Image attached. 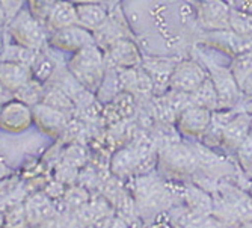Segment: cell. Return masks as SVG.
<instances>
[{"mask_svg":"<svg viewBox=\"0 0 252 228\" xmlns=\"http://www.w3.org/2000/svg\"><path fill=\"white\" fill-rule=\"evenodd\" d=\"M66 68L89 94H97L107 73L104 53L97 44L73 53L66 62Z\"/></svg>","mask_w":252,"mask_h":228,"instance_id":"6da1fadb","label":"cell"},{"mask_svg":"<svg viewBox=\"0 0 252 228\" xmlns=\"http://www.w3.org/2000/svg\"><path fill=\"white\" fill-rule=\"evenodd\" d=\"M6 33L15 44L23 47L42 52L49 49V36L50 32L45 23L38 20L28 6L23 8L15 17H12L6 25Z\"/></svg>","mask_w":252,"mask_h":228,"instance_id":"7a4b0ae2","label":"cell"},{"mask_svg":"<svg viewBox=\"0 0 252 228\" xmlns=\"http://www.w3.org/2000/svg\"><path fill=\"white\" fill-rule=\"evenodd\" d=\"M209 77V70L196 59H185L175 64L169 76L168 89L175 94L189 96Z\"/></svg>","mask_w":252,"mask_h":228,"instance_id":"3957f363","label":"cell"},{"mask_svg":"<svg viewBox=\"0 0 252 228\" xmlns=\"http://www.w3.org/2000/svg\"><path fill=\"white\" fill-rule=\"evenodd\" d=\"M205 68L209 70V76L216 89L219 98V110H228L234 107L236 103L242 98V93L230 66H220L205 61Z\"/></svg>","mask_w":252,"mask_h":228,"instance_id":"277c9868","label":"cell"},{"mask_svg":"<svg viewBox=\"0 0 252 228\" xmlns=\"http://www.w3.org/2000/svg\"><path fill=\"white\" fill-rule=\"evenodd\" d=\"M231 3L226 0H198L196 25L202 32L230 29Z\"/></svg>","mask_w":252,"mask_h":228,"instance_id":"5b68a950","label":"cell"},{"mask_svg":"<svg viewBox=\"0 0 252 228\" xmlns=\"http://www.w3.org/2000/svg\"><path fill=\"white\" fill-rule=\"evenodd\" d=\"M33 126L32 106L17 98H11L0 109V130L9 134H20Z\"/></svg>","mask_w":252,"mask_h":228,"instance_id":"8992f818","label":"cell"},{"mask_svg":"<svg viewBox=\"0 0 252 228\" xmlns=\"http://www.w3.org/2000/svg\"><path fill=\"white\" fill-rule=\"evenodd\" d=\"M212 110L189 103L178 112L177 129L188 138H202L212 124Z\"/></svg>","mask_w":252,"mask_h":228,"instance_id":"52a82bcc","label":"cell"},{"mask_svg":"<svg viewBox=\"0 0 252 228\" xmlns=\"http://www.w3.org/2000/svg\"><path fill=\"white\" fill-rule=\"evenodd\" d=\"M95 44L94 33L85 29L80 25H73L55 32H50L49 36V45L52 49H56L59 52L66 53H76L85 47Z\"/></svg>","mask_w":252,"mask_h":228,"instance_id":"ba28073f","label":"cell"},{"mask_svg":"<svg viewBox=\"0 0 252 228\" xmlns=\"http://www.w3.org/2000/svg\"><path fill=\"white\" fill-rule=\"evenodd\" d=\"M33 110V124L38 127L41 133L49 138H59L66 130L68 123L71 120V115L55 109L45 103H38L32 106Z\"/></svg>","mask_w":252,"mask_h":228,"instance_id":"9c48e42d","label":"cell"},{"mask_svg":"<svg viewBox=\"0 0 252 228\" xmlns=\"http://www.w3.org/2000/svg\"><path fill=\"white\" fill-rule=\"evenodd\" d=\"M103 53H104V59H106L107 66L121 68V70L136 68L144 61L139 49H137V45L131 41L130 36L120 38L115 42H112L103 50Z\"/></svg>","mask_w":252,"mask_h":228,"instance_id":"30bf717a","label":"cell"},{"mask_svg":"<svg viewBox=\"0 0 252 228\" xmlns=\"http://www.w3.org/2000/svg\"><path fill=\"white\" fill-rule=\"evenodd\" d=\"M201 42L209 47L218 49L233 58L252 49V38L242 36L231 29L213 31V32H202Z\"/></svg>","mask_w":252,"mask_h":228,"instance_id":"8fae6325","label":"cell"},{"mask_svg":"<svg viewBox=\"0 0 252 228\" xmlns=\"http://www.w3.org/2000/svg\"><path fill=\"white\" fill-rule=\"evenodd\" d=\"M93 33H94L95 44L101 50H104L107 45H110L112 42H115L120 38L131 36L130 29L126 23V18L121 12L120 3L109 8V17L106 18V21L103 23V25L97 31H94Z\"/></svg>","mask_w":252,"mask_h":228,"instance_id":"7c38bea8","label":"cell"},{"mask_svg":"<svg viewBox=\"0 0 252 228\" xmlns=\"http://www.w3.org/2000/svg\"><path fill=\"white\" fill-rule=\"evenodd\" d=\"M28 225H38L56 216V207L47 192H32L23 201Z\"/></svg>","mask_w":252,"mask_h":228,"instance_id":"4fadbf2b","label":"cell"},{"mask_svg":"<svg viewBox=\"0 0 252 228\" xmlns=\"http://www.w3.org/2000/svg\"><path fill=\"white\" fill-rule=\"evenodd\" d=\"M31 66L14 61H0V83L14 96L32 79Z\"/></svg>","mask_w":252,"mask_h":228,"instance_id":"5bb4252c","label":"cell"},{"mask_svg":"<svg viewBox=\"0 0 252 228\" xmlns=\"http://www.w3.org/2000/svg\"><path fill=\"white\" fill-rule=\"evenodd\" d=\"M73 25H79L76 3H73L71 0H56L47 20H45V26L49 32H55Z\"/></svg>","mask_w":252,"mask_h":228,"instance_id":"9a60e30c","label":"cell"},{"mask_svg":"<svg viewBox=\"0 0 252 228\" xmlns=\"http://www.w3.org/2000/svg\"><path fill=\"white\" fill-rule=\"evenodd\" d=\"M252 118L249 115H236L226 121V124L222 127V145H225L228 150H236L242 141L249 134Z\"/></svg>","mask_w":252,"mask_h":228,"instance_id":"2e32d148","label":"cell"},{"mask_svg":"<svg viewBox=\"0 0 252 228\" xmlns=\"http://www.w3.org/2000/svg\"><path fill=\"white\" fill-rule=\"evenodd\" d=\"M77 23L85 29L97 31L109 17V6L106 3H77Z\"/></svg>","mask_w":252,"mask_h":228,"instance_id":"e0dca14e","label":"cell"},{"mask_svg":"<svg viewBox=\"0 0 252 228\" xmlns=\"http://www.w3.org/2000/svg\"><path fill=\"white\" fill-rule=\"evenodd\" d=\"M41 103H45L49 104L55 109H59L65 113H68V115H71V113L74 112V100L68 96L65 91L58 86L56 83H45V91H44V98Z\"/></svg>","mask_w":252,"mask_h":228,"instance_id":"ac0fdd59","label":"cell"},{"mask_svg":"<svg viewBox=\"0 0 252 228\" xmlns=\"http://www.w3.org/2000/svg\"><path fill=\"white\" fill-rule=\"evenodd\" d=\"M189 103L205 107L209 110H219V98L216 94L215 85L210 79V76L205 79L192 94H189Z\"/></svg>","mask_w":252,"mask_h":228,"instance_id":"d6986e66","label":"cell"},{"mask_svg":"<svg viewBox=\"0 0 252 228\" xmlns=\"http://www.w3.org/2000/svg\"><path fill=\"white\" fill-rule=\"evenodd\" d=\"M31 70L33 79L42 83H49L58 73V65L52 61V58L47 55V49H45L42 52H38L35 61L31 65Z\"/></svg>","mask_w":252,"mask_h":228,"instance_id":"ffe728a7","label":"cell"},{"mask_svg":"<svg viewBox=\"0 0 252 228\" xmlns=\"http://www.w3.org/2000/svg\"><path fill=\"white\" fill-rule=\"evenodd\" d=\"M44 91H45V83L32 77L25 86L17 91V93L14 94V98L26 103L29 106H35V104L42 101Z\"/></svg>","mask_w":252,"mask_h":228,"instance_id":"44dd1931","label":"cell"},{"mask_svg":"<svg viewBox=\"0 0 252 228\" xmlns=\"http://www.w3.org/2000/svg\"><path fill=\"white\" fill-rule=\"evenodd\" d=\"M36 55L38 52L26 49V47H23V45L14 42L11 45H3L2 50H0V61H14V62H21L31 66Z\"/></svg>","mask_w":252,"mask_h":228,"instance_id":"7402d4cb","label":"cell"},{"mask_svg":"<svg viewBox=\"0 0 252 228\" xmlns=\"http://www.w3.org/2000/svg\"><path fill=\"white\" fill-rule=\"evenodd\" d=\"M230 29L234 31L236 33L242 35V36L252 38V14L231 5Z\"/></svg>","mask_w":252,"mask_h":228,"instance_id":"603a6c76","label":"cell"},{"mask_svg":"<svg viewBox=\"0 0 252 228\" xmlns=\"http://www.w3.org/2000/svg\"><path fill=\"white\" fill-rule=\"evenodd\" d=\"M230 70L240 86L243 83V80L252 73V49L234 56L233 62L230 65Z\"/></svg>","mask_w":252,"mask_h":228,"instance_id":"cb8c5ba5","label":"cell"},{"mask_svg":"<svg viewBox=\"0 0 252 228\" xmlns=\"http://www.w3.org/2000/svg\"><path fill=\"white\" fill-rule=\"evenodd\" d=\"M55 3L56 0H26V6L29 8V11L42 23L47 20Z\"/></svg>","mask_w":252,"mask_h":228,"instance_id":"d4e9b609","label":"cell"},{"mask_svg":"<svg viewBox=\"0 0 252 228\" xmlns=\"http://www.w3.org/2000/svg\"><path fill=\"white\" fill-rule=\"evenodd\" d=\"M239 163L245 171H252V134H248L236 148Z\"/></svg>","mask_w":252,"mask_h":228,"instance_id":"484cf974","label":"cell"},{"mask_svg":"<svg viewBox=\"0 0 252 228\" xmlns=\"http://www.w3.org/2000/svg\"><path fill=\"white\" fill-rule=\"evenodd\" d=\"M0 5L5 9L6 12V17H8V21L15 17L23 8L26 6V0H0Z\"/></svg>","mask_w":252,"mask_h":228,"instance_id":"4316f807","label":"cell"},{"mask_svg":"<svg viewBox=\"0 0 252 228\" xmlns=\"http://www.w3.org/2000/svg\"><path fill=\"white\" fill-rule=\"evenodd\" d=\"M240 93H242V98L252 101V73L240 85Z\"/></svg>","mask_w":252,"mask_h":228,"instance_id":"83f0119b","label":"cell"},{"mask_svg":"<svg viewBox=\"0 0 252 228\" xmlns=\"http://www.w3.org/2000/svg\"><path fill=\"white\" fill-rule=\"evenodd\" d=\"M231 5L252 14V0H231Z\"/></svg>","mask_w":252,"mask_h":228,"instance_id":"f1b7e54d","label":"cell"},{"mask_svg":"<svg viewBox=\"0 0 252 228\" xmlns=\"http://www.w3.org/2000/svg\"><path fill=\"white\" fill-rule=\"evenodd\" d=\"M14 174L12 168H9L5 162H3V159L0 157V180H3L6 177H11Z\"/></svg>","mask_w":252,"mask_h":228,"instance_id":"f546056e","label":"cell"},{"mask_svg":"<svg viewBox=\"0 0 252 228\" xmlns=\"http://www.w3.org/2000/svg\"><path fill=\"white\" fill-rule=\"evenodd\" d=\"M6 25H8V17H6L5 9L2 8V5H0V32H5Z\"/></svg>","mask_w":252,"mask_h":228,"instance_id":"4dcf8cb0","label":"cell"},{"mask_svg":"<svg viewBox=\"0 0 252 228\" xmlns=\"http://www.w3.org/2000/svg\"><path fill=\"white\" fill-rule=\"evenodd\" d=\"M73 3H109V0H71Z\"/></svg>","mask_w":252,"mask_h":228,"instance_id":"1f68e13d","label":"cell"},{"mask_svg":"<svg viewBox=\"0 0 252 228\" xmlns=\"http://www.w3.org/2000/svg\"><path fill=\"white\" fill-rule=\"evenodd\" d=\"M0 225H5V212L0 209Z\"/></svg>","mask_w":252,"mask_h":228,"instance_id":"d6a6232c","label":"cell"},{"mask_svg":"<svg viewBox=\"0 0 252 228\" xmlns=\"http://www.w3.org/2000/svg\"><path fill=\"white\" fill-rule=\"evenodd\" d=\"M121 2V0H109V3H107V6L109 8H112V6H115V5H118Z\"/></svg>","mask_w":252,"mask_h":228,"instance_id":"836d02e7","label":"cell"},{"mask_svg":"<svg viewBox=\"0 0 252 228\" xmlns=\"http://www.w3.org/2000/svg\"><path fill=\"white\" fill-rule=\"evenodd\" d=\"M3 47V32H0V50Z\"/></svg>","mask_w":252,"mask_h":228,"instance_id":"e575fe53","label":"cell"},{"mask_svg":"<svg viewBox=\"0 0 252 228\" xmlns=\"http://www.w3.org/2000/svg\"><path fill=\"white\" fill-rule=\"evenodd\" d=\"M226 2H230V3H231V0H226Z\"/></svg>","mask_w":252,"mask_h":228,"instance_id":"d590c367","label":"cell"},{"mask_svg":"<svg viewBox=\"0 0 252 228\" xmlns=\"http://www.w3.org/2000/svg\"><path fill=\"white\" fill-rule=\"evenodd\" d=\"M0 109H2V103H0Z\"/></svg>","mask_w":252,"mask_h":228,"instance_id":"8d00e7d4","label":"cell"},{"mask_svg":"<svg viewBox=\"0 0 252 228\" xmlns=\"http://www.w3.org/2000/svg\"><path fill=\"white\" fill-rule=\"evenodd\" d=\"M196 2H198V0H196Z\"/></svg>","mask_w":252,"mask_h":228,"instance_id":"74e56055","label":"cell"}]
</instances>
